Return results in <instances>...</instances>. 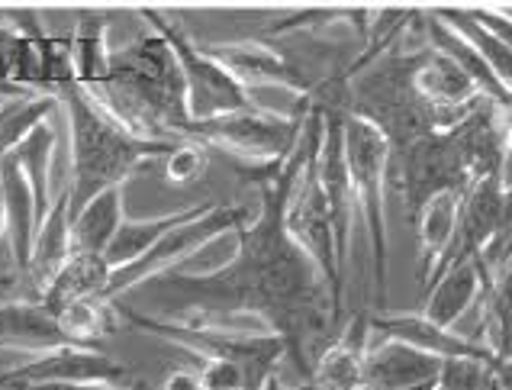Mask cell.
<instances>
[{"label": "cell", "instance_id": "6da1fadb", "mask_svg": "<svg viewBox=\"0 0 512 390\" xmlns=\"http://www.w3.org/2000/svg\"><path fill=\"white\" fill-rule=\"evenodd\" d=\"M306 155V129L284 165L255 171L261 207L236 236V252L207 274H165L152 281L178 303V320H255L287 345V365L306 384L316 358L339 336L342 307L316 262L287 233L284 207Z\"/></svg>", "mask_w": 512, "mask_h": 390}, {"label": "cell", "instance_id": "7a4b0ae2", "mask_svg": "<svg viewBox=\"0 0 512 390\" xmlns=\"http://www.w3.org/2000/svg\"><path fill=\"white\" fill-rule=\"evenodd\" d=\"M58 107L65 110L71 133V213L81 210L87 200L110 187H123L129 175L152 162L165 158L178 142L149 139L133 133L110 107H104L81 84H68L55 94Z\"/></svg>", "mask_w": 512, "mask_h": 390}, {"label": "cell", "instance_id": "3957f363", "mask_svg": "<svg viewBox=\"0 0 512 390\" xmlns=\"http://www.w3.org/2000/svg\"><path fill=\"white\" fill-rule=\"evenodd\" d=\"M97 100L139 136L184 142L190 117L181 65L171 42L152 26L129 46L113 49L110 81Z\"/></svg>", "mask_w": 512, "mask_h": 390}, {"label": "cell", "instance_id": "277c9868", "mask_svg": "<svg viewBox=\"0 0 512 390\" xmlns=\"http://www.w3.org/2000/svg\"><path fill=\"white\" fill-rule=\"evenodd\" d=\"M116 313L123 320L155 336L162 342L178 345L190 358H226L239 365L245 374V390H265V381L281 374L287 365V345L265 326H232V323H200V320H178V316H145L129 310L126 303L113 300Z\"/></svg>", "mask_w": 512, "mask_h": 390}, {"label": "cell", "instance_id": "5b68a950", "mask_svg": "<svg viewBox=\"0 0 512 390\" xmlns=\"http://www.w3.org/2000/svg\"><path fill=\"white\" fill-rule=\"evenodd\" d=\"M345 162H348L351 191H355V213H361L364 229H368L374 303H384L387 271H390L387 181L393 168V149L374 123L355 117V113H345Z\"/></svg>", "mask_w": 512, "mask_h": 390}, {"label": "cell", "instance_id": "8992f818", "mask_svg": "<svg viewBox=\"0 0 512 390\" xmlns=\"http://www.w3.org/2000/svg\"><path fill=\"white\" fill-rule=\"evenodd\" d=\"M310 120V97H303L294 110H268L261 104H252L245 110L226 113V117H213L203 123H187L184 139L197 142V146H216L226 155L239 158V162L252 165L255 171H265L274 165H284L290 152Z\"/></svg>", "mask_w": 512, "mask_h": 390}, {"label": "cell", "instance_id": "52a82bcc", "mask_svg": "<svg viewBox=\"0 0 512 390\" xmlns=\"http://www.w3.org/2000/svg\"><path fill=\"white\" fill-rule=\"evenodd\" d=\"M319 146H323V110L310 100V120H306V155L300 162L294 187H290V197H287V207H284V223H287V233L294 236V242L313 258L316 268L323 271L332 300L342 307L345 268L339 265V255H335V233H332L323 184H319V168H316Z\"/></svg>", "mask_w": 512, "mask_h": 390}, {"label": "cell", "instance_id": "ba28073f", "mask_svg": "<svg viewBox=\"0 0 512 390\" xmlns=\"http://www.w3.org/2000/svg\"><path fill=\"white\" fill-rule=\"evenodd\" d=\"M252 220H255V210H248L242 204H210L200 216H194V220H187L181 226H174L171 233H165L149 252L136 258L133 265L113 271L104 300H116L126 291H136L142 284H152L158 278H165V274H174V268H181V262L194 258L216 239L239 236Z\"/></svg>", "mask_w": 512, "mask_h": 390}, {"label": "cell", "instance_id": "9c48e42d", "mask_svg": "<svg viewBox=\"0 0 512 390\" xmlns=\"http://www.w3.org/2000/svg\"><path fill=\"white\" fill-rule=\"evenodd\" d=\"M139 13L152 30H158L171 42L174 55H178L190 123L226 117V113H236V110L258 104L252 91H245L242 84L207 52V46H200L178 20H171L162 10H149V7H142Z\"/></svg>", "mask_w": 512, "mask_h": 390}, {"label": "cell", "instance_id": "30bf717a", "mask_svg": "<svg viewBox=\"0 0 512 390\" xmlns=\"http://www.w3.org/2000/svg\"><path fill=\"white\" fill-rule=\"evenodd\" d=\"M207 52L236 78L245 91L252 88H284L294 97H310L313 84L303 75L300 65L290 59L274 42L239 39V42H216Z\"/></svg>", "mask_w": 512, "mask_h": 390}, {"label": "cell", "instance_id": "8fae6325", "mask_svg": "<svg viewBox=\"0 0 512 390\" xmlns=\"http://www.w3.org/2000/svg\"><path fill=\"white\" fill-rule=\"evenodd\" d=\"M503 210H506V178L503 175H487L477 184H471L461 194V210H458V233L451 242L445 265L467 262V258H480L490 252V245L500 236L503 226ZM438 271V274H442Z\"/></svg>", "mask_w": 512, "mask_h": 390}, {"label": "cell", "instance_id": "7c38bea8", "mask_svg": "<svg viewBox=\"0 0 512 390\" xmlns=\"http://www.w3.org/2000/svg\"><path fill=\"white\" fill-rule=\"evenodd\" d=\"M371 326H374V339H397L442 361L474 358V361H487V365L500 361L487 345L474 342L471 336H464V332L435 326L422 313H371Z\"/></svg>", "mask_w": 512, "mask_h": 390}, {"label": "cell", "instance_id": "4fadbf2b", "mask_svg": "<svg viewBox=\"0 0 512 390\" xmlns=\"http://www.w3.org/2000/svg\"><path fill=\"white\" fill-rule=\"evenodd\" d=\"M490 278H493V271L484 255L448 265L426 287V307H422V316L435 326L458 332V323L464 320V313L471 310L474 303H480Z\"/></svg>", "mask_w": 512, "mask_h": 390}, {"label": "cell", "instance_id": "5bb4252c", "mask_svg": "<svg viewBox=\"0 0 512 390\" xmlns=\"http://www.w3.org/2000/svg\"><path fill=\"white\" fill-rule=\"evenodd\" d=\"M442 358L419 352L397 339H374L371 352L364 355V387L368 390H400L438 381Z\"/></svg>", "mask_w": 512, "mask_h": 390}, {"label": "cell", "instance_id": "9a60e30c", "mask_svg": "<svg viewBox=\"0 0 512 390\" xmlns=\"http://www.w3.org/2000/svg\"><path fill=\"white\" fill-rule=\"evenodd\" d=\"M0 342L7 352H20L26 358L71 345L58 326V316L39 297L0 303Z\"/></svg>", "mask_w": 512, "mask_h": 390}, {"label": "cell", "instance_id": "2e32d148", "mask_svg": "<svg viewBox=\"0 0 512 390\" xmlns=\"http://www.w3.org/2000/svg\"><path fill=\"white\" fill-rule=\"evenodd\" d=\"M0 197H4V216H7V249L13 258L17 274L29 281V262H33V242L39 233V207L29 191L17 158H7L0 168Z\"/></svg>", "mask_w": 512, "mask_h": 390}, {"label": "cell", "instance_id": "e0dca14e", "mask_svg": "<svg viewBox=\"0 0 512 390\" xmlns=\"http://www.w3.org/2000/svg\"><path fill=\"white\" fill-rule=\"evenodd\" d=\"M458 210H461V194L445 191L426 200L422 210L413 216L419 233V255H422V268H419L422 287H429L445 265L448 249L458 233Z\"/></svg>", "mask_w": 512, "mask_h": 390}, {"label": "cell", "instance_id": "ac0fdd59", "mask_svg": "<svg viewBox=\"0 0 512 390\" xmlns=\"http://www.w3.org/2000/svg\"><path fill=\"white\" fill-rule=\"evenodd\" d=\"M75 255V239H71V194L68 187L58 191L52 210L39 223L33 242V262H29V284L36 287V297L46 291V284L55 278L68 258Z\"/></svg>", "mask_w": 512, "mask_h": 390}, {"label": "cell", "instance_id": "d6986e66", "mask_svg": "<svg viewBox=\"0 0 512 390\" xmlns=\"http://www.w3.org/2000/svg\"><path fill=\"white\" fill-rule=\"evenodd\" d=\"M110 274L113 271L104 255L75 252L62 265V271L46 284V291L39 294V300L46 303L52 313L65 310L68 303H78V300H104Z\"/></svg>", "mask_w": 512, "mask_h": 390}, {"label": "cell", "instance_id": "ffe728a7", "mask_svg": "<svg viewBox=\"0 0 512 390\" xmlns=\"http://www.w3.org/2000/svg\"><path fill=\"white\" fill-rule=\"evenodd\" d=\"M126 220V197L123 187H110L91 197L81 210L71 213V239H75V252L104 255L110 249L113 236L120 233Z\"/></svg>", "mask_w": 512, "mask_h": 390}, {"label": "cell", "instance_id": "44dd1931", "mask_svg": "<svg viewBox=\"0 0 512 390\" xmlns=\"http://www.w3.org/2000/svg\"><path fill=\"white\" fill-rule=\"evenodd\" d=\"M107 17L100 13H81L71 33V59H75V81L87 94L100 97L110 81L113 49L107 46Z\"/></svg>", "mask_w": 512, "mask_h": 390}, {"label": "cell", "instance_id": "7402d4cb", "mask_svg": "<svg viewBox=\"0 0 512 390\" xmlns=\"http://www.w3.org/2000/svg\"><path fill=\"white\" fill-rule=\"evenodd\" d=\"M210 204H197V207H184V210H171V213H162V216H145V220H123L120 233L113 236L110 249L104 252L110 271H120L126 265H133L136 258H142L145 252L152 249V245L162 239L165 233H171L174 226H181L187 220H194Z\"/></svg>", "mask_w": 512, "mask_h": 390}, {"label": "cell", "instance_id": "603a6c76", "mask_svg": "<svg viewBox=\"0 0 512 390\" xmlns=\"http://www.w3.org/2000/svg\"><path fill=\"white\" fill-rule=\"evenodd\" d=\"M55 142H58V133H55V123L49 117V120H42L29 129V133L20 139V146L13 149V158H17L29 191H33V197H36L39 223L46 220V213L52 210V200H55V187H52Z\"/></svg>", "mask_w": 512, "mask_h": 390}, {"label": "cell", "instance_id": "cb8c5ba5", "mask_svg": "<svg viewBox=\"0 0 512 390\" xmlns=\"http://www.w3.org/2000/svg\"><path fill=\"white\" fill-rule=\"evenodd\" d=\"M116 307L113 300H78L68 303L65 310H58V326L68 336L71 345H81V349H100L110 332H116Z\"/></svg>", "mask_w": 512, "mask_h": 390}, {"label": "cell", "instance_id": "d4e9b609", "mask_svg": "<svg viewBox=\"0 0 512 390\" xmlns=\"http://www.w3.org/2000/svg\"><path fill=\"white\" fill-rule=\"evenodd\" d=\"M438 20H445L448 26H455V30L467 39V42H474V49L484 55L490 71H493V78L503 84V91L512 97V52L503 46L500 39H493L484 26H477L471 20V13H467V7H438L432 10Z\"/></svg>", "mask_w": 512, "mask_h": 390}, {"label": "cell", "instance_id": "484cf974", "mask_svg": "<svg viewBox=\"0 0 512 390\" xmlns=\"http://www.w3.org/2000/svg\"><path fill=\"white\" fill-rule=\"evenodd\" d=\"M310 387L313 390H368L364 387V355L335 339L329 349L316 358Z\"/></svg>", "mask_w": 512, "mask_h": 390}, {"label": "cell", "instance_id": "4316f807", "mask_svg": "<svg viewBox=\"0 0 512 390\" xmlns=\"http://www.w3.org/2000/svg\"><path fill=\"white\" fill-rule=\"evenodd\" d=\"M58 107V100L52 94H33L23 100H10L4 117H0V168L13 155V149L20 146V139L33 129L36 123L49 120Z\"/></svg>", "mask_w": 512, "mask_h": 390}, {"label": "cell", "instance_id": "83f0119b", "mask_svg": "<svg viewBox=\"0 0 512 390\" xmlns=\"http://www.w3.org/2000/svg\"><path fill=\"white\" fill-rule=\"evenodd\" d=\"M438 387L445 390H496L493 365L474 358H445L438 371Z\"/></svg>", "mask_w": 512, "mask_h": 390}, {"label": "cell", "instance_id": "f1b7e54d", "mask_svg": "<svg viewBox=\"0 0 512 390\" xmlns=\"http://www.w3.org/2000/svg\"><path fill=\"white\" fill-rule=\"evenodd\" d=\"M203 171H207V149L197 146V142L184 139L165 155V178L171 184H194Z\"/></svg>", "mask_w": 512, "mask_h": 390}, {"label": "cell", "instance_id": "f546056e", "mask_svg": "<svg viewBox=\"0 0 512 390\" xmlns=\"http://www.w3.org/2000/svg\"><path fill=\"white\" fill-rule=\"evenodd\" d=\"M197 374L207 390H245V374L226 358H194Z\"/></svg>", "mask_w": 512, "mask_h": 390}, {"label": "cell", "instance_id": "4dcf8cb0", "mask_svg": "<svg viewBox=\"0 0 512 390\" xmlns=\"http://www.w3.org/2000/svg\"><path fill=\"white\" fill-rule=\"evenodd\" d=\"M490 271H496L500 265H506L512 258V175L506 178V210H503V226H500V236L490 245V252L484 255Z\"/></svg>", "mask_w": 512, "mask_h": 390}, {"label": "cell", "instance_id": "1f68e13d", "mask_svg": "<svg viewBox=\"0 0 512 390\" xmlns=\"http://www.w3.org/2000/svg\"><path fill=\"white\" fill-rule=\"evenodd\" d=\"M467 13H471V20L477 26H484L493 39H500L503 46L512 52V20L500 7H467Z\"/></svg>", "mask_w": 512, "mask_h": 390}, {"label": "cell", "instance_id": "d6a6232c", "mask_svg": "<svg viewBox=\"0 0 512 390\" xmlns=\"http://www.w3.org/2000/svg\"><path fill=\"white\" fill-rule=\"evenodd\" d=\"M158 390H207V387H203L197 368H171Z\"/></svg>", "mask_w": 512, "mask_h": 390}, {"label": "cell", "instance_id": "836d02e7", "mask_svg": "<svg viewBox=\"0 0 512 390\" xmlns=\"http://www.w3.org/2000/svg\"><path fill=\"white\" fill-rule=\"evenodd\" d=\"M265 390H313V387H310V381H306V384H303V381L287 384V381L281 378V374H274V378L265 381Z\"/></svg>", "mask_w": 512, "mask_h": 390}, {"label": "cell", "instance_id": "e575fe53", "mask_svg": "<svg viewBox=\"0 0 512 390\" xmlns=\"http://www.w3.org/2000/svg\"><path fill=\"white\" fill-rule=\"evenodd\" d=\"M0 239H7V216H4V197H0Z\"/></svg>", "mask_w": 512, "mask_h": 390}, {"label": "cell", "instance_id": "d590c367", "mask_svg": "<svg viewBox=\"0 0 512 390\" xmlns=\"http://www.w3.org/2000/svg\"><path fill=\"white\" fill-rule=\"evenodd\" d=\"M432 384H435V381H429V384H416V387H400V390H429Z\"/></svg>", "mask_w": 512, "mask_h": 390}, {"label": "cell", "instance_id": "8d00e7d4", "mask_svg": "<svg viewBox=\"0 0 512 390\" xmlns=\"http://www.w3.org/2000/svg\"><path fill=\"white\" fill-rule=\"evenodd\" d=\"M429 390H445V387H438V381H435V384H432V387H429Z\"/></svg>", "mask_w": 512, "mask_h": 390}, {"label": "cell", "instance_id": "74e56055", "mask_svg": "<svg viewBox=\"0 0 512 390\" xmlns=\"http://www.w3.org/2000/svg\"><path fill=\"white\" fill-rule=\"evenodd\" d=\"M0 352H7V349H4V342H0Z\"/></svg>", "mask_w": 512, "mask_h": 390}, {"label": "cell", "instance_id": "f35d334b", "mask_svg": "<svg viewBox=\"0 0 512 390\" xmlns=\"http://www.w3.org/2000/svg\"><path fill=\"white\" fill-rule=\"evenodd\" d=\"M506 171H509V168H506Z\"/></svg>", "mask_w": 512, "mask_h": 390}]
</instances>
